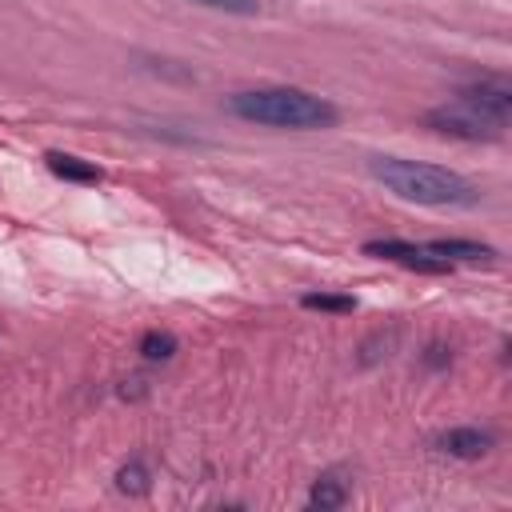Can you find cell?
Returning a JSON list of instances; mask_svg holds the SVG:
<instances>
[{
  "label": "cell",
  "mask_w": 512,
  "mask_h": 512,
  "mask_svg": "<svg viewBox=\"0 0 512 512\" xmlns=\"http://www.w3.org/2000/svg\"><path fill=\"white\" fill-rule=\"evenodd\" d=\"M436 256H444L448 264H492L496 260V248H488V244H476V240H432L428 244Z\"/></svg>",
  "instance_id": "obj_7"
},
{
  "label": "cell",
  "mask_w": 512,
  "mask_h": 512,
  "mask_svg": "<svg viewBox=\"0 0 512 512\" xmlns=\"http://www.w3.org/2000/svg\"><path fill=\"white\" fill-rule=\"evenodd\" d=\"M116 488H120L124 496H144V492L152 488V476H148V468H144L140 460H128V464H120V472H116Z\"/></svg>",
  "instance_id": "obj_10"
},
{
  "label": "cell",
  "mask_w": 512,
  "mask_h": 512,
  "mask_svg": "<svg viewBox=\"0 0 512 512\" xmlns=\"http://www.w3.org/2000/svg\"><path fill=\"white\" fill-rule=\"evenodd\" d=\"M204 8H216V12H232V16H252L260 8V0H196Z\"/></svg>",
  "instance_id": "obj_13"
},
{
  "label": "cell",
  "mask_w": 512,
  "mask_h": 512,
  "mask_svg": "<svg viewBox=\"0 0 512 512\" xmlns=\"http://www.w3.org/2000/svg\"><path fill=\"white\" fill-rule=\"evenodd\" d=\"M424 124L432 128V132H440V136H452V140H496L500 132H504V120H496V116H488V112H480L476 104H468V100H452V104H444V108H432L428 116H424Z\"/></svg>",
  "instance_id": "obj_3"
},
{
  "label": "cell",
  "mask_w": 512,
  "mask_h": 512,
  "mask_svg": "<svg viewBox=\"0 0 512 512\" xmlns=\"http://www.w3.org/2000/svg\"><path fill=\"white\" fill-rule=\"evenodd\" d=\"M372 180H380L392 196L408 204H428V208H468L480 200L476 184L452 168L424 164V160H404V156H372L368 160Z\"/></svg>",
  "instance_id": "obj_1"
},
{
  "label": "cell",
  "mask_w": 512,
  "mask_h": 512,
  "mask_svg": "<svg viewBox=\"0 0 512 512\" xmlns=\"http://www.w3.org/2000/svg\"><path fill=\"white\" fill-rule=\"evenodd\" d=\"M492 444H496V440H492V432H484V428H448V432L436 436V448H440L444 456H456V460H480Z\"/></svg>",
  "instance_id": "obj_6"
},
{
  "label": "cell",
  "mask_w": 512,
  "mask_h": 512,
  "mask_svg": "<svg viewBox=\"0 0 512 512\" xmlns=\"http://www.w3.org/2000/svg\"><path fill=\"white\" fill-rule=\"evenodd\" d=\"M140 356L144 360H172L176 356V336L172 332H160V328L144 332L140 336Z\"/></svg>",
  "instance_id": "obj_11"
},
{
  "label": "cell",
  "mask_w": 512,
  "mask_h": 512,
  "mask_svg": "<svg viewBox=\"0 0 512 512\" xmlns=\"http://www.w3.org/2000/svg\"><path fill=\"white\" fill-rule=\"evenodd\" d=\"M228 112L240 120L264 124V128H292V132L332 128L340 120L336 104L304 88H248V92L228 96Z\"/></svg>",
  "instance_id": "obj_2"
},
{
  "label": "cell",
  "mask_w": 512,
  "mask_h": 512,
  "mask_svg": "<svg viewBox=\"0 0 512 512\" xmlns=\"http://www.w3.org/2000/svg\"><path fill=\"white\" fill-rule=\"evenodd\" d=\"M364 256L392 260V264H404V268L424 272V276H444V272H452V264H448L444 256H436L428 244H408V240H368V244H364Z\"/></svg>",
  "instance_id": "obj_4"
},
{
  "label": "cell",
  "mask_w": 512,
  "mask_h": 512,
  "mask_svg": "<svg viewBox=\"0 0 512 512\" xmlns=\"http://www.w3.org/2000/svg\"><path fill=\"white\" fill-rule=\"evenodd\" d=\"M344 500H348V488L336 472H324L308 492V508H340Z\"/></svg>",
  "instance_id": "obj_9"
},
{
  "label": "cell",
  "mask_w": 512,
  "mask_h": 512,
  "mask_svg": "<svg viewBox=\"0 0 512 512\" xmlns=\"http://www.w3.org/2000/svg\"><path fill=\"white\" fill-rule=\"evenodd\" d=\"M456 96H460V100H468V104H476L480 112H488V116L504 120V124H508V116H512V88H508L504 80H480V84L460 88Z\"/></svg>",
  "instance_id": "obj_5"
},
{
  "label": "cell",
  "mask_w": 512,
  "mask_h": 512,
  "mask_svg": "<svg viewBox=\"0 0 512 512\" xmlns=\"http://www.w3.org/2000/svg\"><path fill=\"white\" fill-rule=\"evenodd\" d=\"M48 160V172L52 176H60V180H76V184H96L104 172L96 168V164H88V160H80V156H68V152H48L44 156Z\"/></svg>",
  "instance_id": "obj_8"
},
{
  "label": "cell",
  "mask_w": 512,
  "mask_h": 512,
  "mask_svg": "<svg viewBox=\"0 0 512 512\" xmlns=\"http://www.w3.org/2000/svg\"><path fill=\"white\" fill-rule=\"evenodd\" d=\"M448 360H452V356L444 352V344H428V356H424V364H428V368H444Z\"/></svg>",
  "instance_id": "obj_14"
},
{
  "label": "cell",
  "mask_w": 512,
  "mask_h": 512,
  "mask_svg": "<svg viewBox=\"0 0 512 512\" xmlns=\"http://www.w3.org/2000/svg\"><path fill=\"white\" fill-rule=\"evenodd\" d=\"M304 308H316V312H356V296H336V292H308L300 300Z\"/></svg>",
  "instance_id": "obj_12"
}]
</instances>
